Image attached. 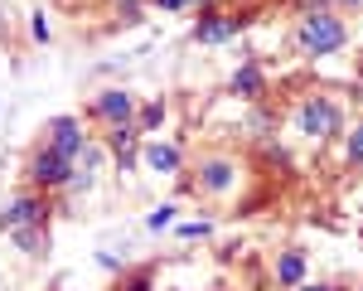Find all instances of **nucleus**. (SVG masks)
<instances>
[{
	"label": "nucleus",
	"instance_id": "nucleus-1",
	"mask_svg": "<svg viewBox=\"0 0 363 291\" xmlns=\"http://www.w3.org/2000/svg\"><path fill=\"white\" fill-rule=\"evenodd\" d=\"M296 44H301L310 58H330L349 44V25L339 20L335 10H306L301 25H296Z\"/></svg>",
	"mask_w": 363,
	"mask_h": 291
},
{
	"label": "nucleus",
	"instance_id": "nucleus-2",
	"mask_svg": "<svg viewBox=\"0 0 363 291\" xmlns=\"http://www.w3.org/2000/svg\"><path fill=\"white\" fill-rule=\"evenodd\" d=\"M296 121H301V136H315V141H330V136L344 131V112H339L335 97H325V92H310L306 102H301V112H296Z\"/></svg>",
	"mask_w": 363,
	"mask_h": 291
},
{
	"label": "nucleus",
	"instance_id": "nucleus-3",
	"mask_svg": "<svg viewBox=\"0 0 363 291\" xmlns=\"http://www.w3.org/2000/svg\"><path fill=\"white\" fill-rule=\"evenodd\" d=\"M73 165H78V160H68V155H58L49 146H39V150L29 155V185H34L39 194L68 190V185H73Z\"/></svg>",
	"mask_w": 363,
	"mask_h": 291
},
{
	"label": "nucleus",
	"instance_id": "nucleus-4",
	"mask_svg": "<svg viewBox=\"0 0 363 291\" xmlns=\"http://www.w3.org/2000/svg\"><path fill=\"white\" fill-rule=\"evenodd\" d=\"M49 214H54L49 199H44L39 190H29V194H20V199H10V209L0 214V233L10 238L15 229H44V224H49Z\"/></svg>",
	"mask_w": 363,
	"mask_h": 291
},
{
	"label": "nucleus",
	"instance_id": "nucleus-5",
	"mask_svg": "<svg viewBox=\"0 0 363 291\" xmlns=\"http://www.w3.org/2000/svg\"><path fill=\"white\" fill-rule=\"evenodd\" d=\"M92 116L107 121V126H131V121H136V97H131L126 87H102V92L92 97Z\"/></svg>",
	"mask_w": 363,
	"mask_h": 291
},
{
	"label": "nucleus",
	"instance_id": "nucleus-6",
	"mask_svg": "<svg viewBox=\"0 0 363 291\" xmlns=\"http://www.w3.org/2000/svg\"><path fill=\"white\" fill-rule=\"evenodd\" d=\"M49 150H58V155H68V160H78L87 150V131H83V121L78 116H54L49 121Z\"/></svg>",
	"mask_w": 363,
	"mask_h": 291
},
{
	"label": "nucleus",
	"instance_id": "nucleus-7",
	"mask_svg": "<svg viewBox=\"0 0 363 291\" xmlns=\"http://www.w3.org/2000/svg\"><path fill=\"white\" fill-rule=\"evenodd\" d=\"M247 25L242 15H228V10H203L194 20V44H228L238 29Z\"/></svg>",
	"mask_w": 363,
	"mask_h": 291
},
{
	"label": "nucleus",
	"instance_id": "nucleus-8",
	"mask_svg": "<svg viewBox=\"0 0 363 291\" xmlns=\"http://www.w3.org/2000/svg\"><path fill=\"white\" fill-rule=\"evenodd\" d=\"M194 185L203 194H228V190L238 185V160H233V155H208V160H199Z\"/></svg>",
	"mask_w": 363,
	"mask_h": 291
},
{
	"label": "nucleus",
	"instance_id": "nucleus-9",
	"mask_svg": "<svg viewBox=\"0 0 363 291\" xmlns=\"http://www.w3.org/2000/svg\"><path fill=\"white\" fill-rule=\"evenodd\" d=\"M107 150H112L116 170H131L140 160V131L136 126H107Z\"/></svg>",
	"mask_w": 363,
	"mask_h": 291
},
{
	"label": "nucleus",
	"instance_id": "nucleus-10",
	"mask_svg": "<svg viewBox=\"0 0 363 291\" xmlns=\"http://www.w3.org/2000/svg\"><path fill=\"white\" fill-rule=\"evenodd\" d=\"M233 97H242V102H262V97H267V73H262L252 58L233 68Z\"/></svg>",
	"mask_w": 363,
	"mask_h": 291
},
{
	"label": "nucleus",
	"instance_id": "nucleus-11",
	"mask_svg": "<svg viewBox=\"0 0 363 291\" xmlns=\"http://www.w3.org/2000/svg\"><path fill=\"white\" fill-rule=\"evenodd\" d=\"M140 160H145L155 175H174V170H179V160H184V150H179L174 141H145V146H140Z\"/></svg>",
	"mask_w": 363,
	"mask_h": 291
},
{
	"label": "nucleus",
	"instance_id": "nucleus-12",
	"mask_svg": "<svg viewBox=\"0 0 363 291\" xmlns=\"http://www.w3.org/2000/svg\"><path fill=\"white\" fill-rule=\"evenodd\" d=\"M277 282L281 287H306V253H296V248H286V253H281L277 258Z\"/></svg>",
	"mask_w": 363,
	"mask_h": 291
},
{
	"label": "nucleus",
	"instance_id": "nucleus-13",
	"mask_svg": "<svg viewBox=\"0 0 363 291\" xmlns=\"http://www.w3.org/2000/svg\"><path fill=\"white\" fill-rule=\"evenodd\" d=\"M10 238H15V248L29 253V258H44V248H49V233L44 229H15Z\"/></svg>",
	"mask_w": 363,
	"mask_h": 291
},
{
	"label": "nucleus",
	"instance_id": "nucleus-14",
	"mask_svg": "<svg viewBox=\"0 0 363 291\" xmlns=\"http://www.w3.org/2000/svg\"><path fill=\"white\" fill-rule=\"evenodd\" d=\"M160 121H165V102L155 97V102H145V107H136V131H160Z\"/></svg>",
	"mask_w": 363,
	"mask_h": 291
},
{
	"label": "nucleus",
	"instance_id": "nucleus-15",
	"mask_svg": "<svg viewBox=\"0 0 363 291\" xmlns=\"http://www.w3.org/2000/svg\"><path fill=\"white\" fill-rule=\"evenodd\" d=\"M116 291H155V272H150V267H136L131 277L116 282Z\"/></svg>",
	"mask_w": 363,
	"mask_h": 291
},
{
	"label": "nucleus",
	"instance_id": "nucleus-16",
	"mask_svg": "<svg viewBox=\"0 0 363 291\" xmlns=\"http://www.w3.org/2000/svg\"><path fill=\"white\" fill-rule=\"evenodd\" d=\"M344 160H349L354 170H363V121L349 131V136H344Z\"/></svg>",
	"mask_w": 363,
	"mask_h": 291
},
{
	"label": "nucleus",
	"instance_id": "nucleus-17",
	"mask_svg": "<svg viewBox=\"0 0 363 291\" xmlns=\"http://www.w3.org/2000/svg\"><path fill=\"white\" fill-rule=\"evenodd\" d=\"M174 214H179L174 204H160V209H150V214H145V229H150V233L169 229V224H174Z\"/></svg>",
	"mask_w": 363,
	"mask_h": 291
},
{
	"label": "nucleus",
	"instance_id": "nucleus-18",
	"mask_svg": "<svg viewBox=\"0 0 363 291\" xmlns=\"http://www.w3.org/2000/svg\"><path fill=\"white\" fill-rule=\"evenodd\" d=\"M174 233H179V238H208L213 224H208V219H199V224H174Z\"/></svg>",
	"mask_w": 363,
	"mask_h": 291
},
{
	"label": "nucleus",
	"instance_id": "nucleus-19",
	"mask_svg": "<svg viewBox=\"0 0 363 291\" xmlns=\"http://www.w3.org/2000/svg\"><path fill=\"white\" fill-rule=\"evenodd\" d=\"M29 34H34L39 44H49V20H44V15H34V25H29Z\"/></svg>",
	"mask_w": 363,
	"mask_h": 291
},
{
	"label": "nucleus",
	"instance_id": "nucleus-20",
	"mask_svg": "<svg viewBox=\"0 0 363 291\" xmlns=\"http://www.w3.org/2000/svg\"><path fill=\"white\" fill-rule=\"evenodd\" d=\"M155 10H189V0H150Z\"/></svg>",
	"mask_w": 363,
	"mask_h": 291
},
{
	"label": "nucleus",
	"instance_id": "nucleus-21",
	"mask_svg": "<svg viewBox=\"0 0 363 291\" xmlns=\"http://www.w3.org/2000/svg\"><path fill=\"white\" fill-rule=\"evenodd\" d=\"M296 291H339V287H310V282H306V287H296Z\"/></svg>",
	"mask_w": 363,
	"mask_h": 291
},
{
	"label": "nucleus",
	"instance_id": "nucleus-22",
	"mask_svg": "<svg viewBox=\"0 0 363 291\" xmlns=\"http://www.w3.org/2000/svg\"><path fill=\"white\" fill-rule=\"evenodd\" d=\"M189 5H199V10H213V0H189Z\"/></svg>",
	"mask_w": 363,
	"mask_h": 291
},
{
	"label": "nucleus",
	"instance_id": "nucleus-23",
	"mask_svg": "<svg viewBox=\"0 0 363 291\" xmlns=\"http://www.w3.org/2000/svg\"><path fill=\"white\" fill-rule=\"evenodd\" d=\"M335 5H344V10H354V5H363V0H335Z\"/></svg>",
	"mask_w": 363,
	"mask_h": 291
},
{
	"label": "nucleus",
	"instance_id": "nucleus-24",
	"mask_svg": "<svg viewBox=\"0 0 363 291\" xmlns=\"http://www.w3.org/2000/svg\"><path fill=\"white\" fill-rule=\"evenodd\" d=\"M359 78H363V58H359ZM359 92H363V83H359Z\"/></svg>",
	"mask_w": 363,
	"mask_h": 291
},
{
	"label": "nucleus",
	"instance_id": "nucleus-25",
	"mask_svg": "<svg viewBox=\"0 0 363 291\" xmlns=\"http://www.w3.org/2000/svg\"><path fill=\"white\" fill-rule=\"evenodd\" d=\"M116 5H121V0H116Z\"/></svg>",
	"mask_w": 363,
	"mask_h": 291
}]
</instances>
